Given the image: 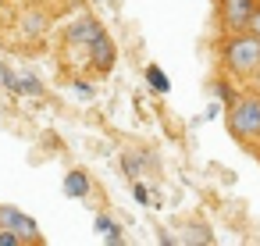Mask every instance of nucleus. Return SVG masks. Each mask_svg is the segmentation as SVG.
<instances>
[{"mask_svg":"<svg viewBox=\"0 0 260 246\" xmlns=\"http://www.w3.org/2000/svg\"><path fill=\"white\" fill-rule=\"evenodd\" d=\"M260 68V40L253 33H228L221 43V72L232 82H249Z\"/></svg>","mask_w":260,"mask_h":246,"instance_id":"nucleus-1","label":"nucleus"},{"mask_svg":"<svg viewBox=\"0 0 260 246\" xmlns=\"http://www.w3.org/2000/svg\"><path fill=\"white\" fill-rule=\"evenodd\" d=\"M228 132L246 143V146H256L260 143V93L249 89V93H235L228 100Z\"/></svg>","mask_w":260,"mask_h":246,"instance_id":"nucleus-2","label":"nucleus"},{"mask_svg":"<svg viewBox=\"0 0 260 246\" xmlns=\"http://www.w3.org/2000/svg\"><path fill=\"white\" fill-rule=\"evenodd\" d=\"M256 11V0H221V25L224 33H242Z\"/></svg>","mask_w":260,"mask_h":246,"instance_id":"nucleus-3","label":"nucleus"},{"mask_svg":"<svg viewBox=\"0 0 260 246\" xmlns=\"http://www.w3.org/2000/svg\"><path fill=\"white\" fill-rule=\"evenodd\" d=\"M0 228L18 232L25 242H40V225L32 218H25L22 210H15V207H0Z\"/></svg>","mask_w":260,"mask_h":246,"instance_id":"nucleus-4","label":"nucleus"},{"mask_svg":"<svg viewBox=\"0 0 260 246\" xmlns=\"http://www.w3.org/2000/svg\"><path fill=\"white\" fill-rule=\"evenodd\" d=\"M64 193H68V196H86V193H89V178H86V171H68V178H64Z\"/></svg>","mask_w":260,"mask_h":246,"instance_id":"nucleus-5","label":"nucleus"},{"mask_svg":"<svg viewBox=\"0 0 260 246\" xmlns=\"http://www.w3.org/2000/svg\"><path fill=\"white\" fill-rule=\"evenodd\" d=\"M146 82L153 86V93H168V89H171V82H168V75H164V72H160L157 65H150V68H146Z\"/></svg>","mask_w":260,"mask_h":246,"instance_id":"nucleus-6","label":"nucleus"},{"mask_svg":"<svg viewBox=\"0 0 260 246\" xmlns=\"http://www.w3.org/2000/svg\"><path fill=\"white\" fill-rule=\"evenodd\" d=\"M96 232H104V239H107V242H121V228H118L107 214H100V218H96Z\"/></svg>","mask_w":260,"mask_h":246,"instance_id":"nucleus-7","label":"nucleus"},{"mask_svg":"<svg viewBox=\"0 0 260 246\" xmlns=\"http://www.w3.org/2000/svg\"><path fill=\"white\" fill-rule=\"evenodd\" d=\"M246 33H253V36L260 40V4H256V11H253V18H249V25H246Z\"/></svg>","mask_w":260,"mask_h":246,"instance_id":"nucleus-8","label":"nucleus"},{"mask_svg":"<svg viewBox=\"0 0 260 246\" xmlns=\"http://www.w3.org/2000/svg\"><path fill=\"white\" fill-rule=\"evenodd\" d=\"M249 82H253V89H256V93H260V68H256V75H253V79H249Z\"/></svg>","mask_w":260,"mask_h":246,"instance_id":"nucleus-9","label":"nucleus"},{"mask_svg":"<svg viewBox=\"0 0 260 246\" xmlns=\"http://www.w3.org/2000/svg\"><path fill=\"white\" fill-rule=\"evenodd\" d=\"M68 4H82V0H68Z\"/></svg>","mask_w":260,"mask_h":246,"instance_id":"nucleus-10","label":"nucleus"}]
</instances>
